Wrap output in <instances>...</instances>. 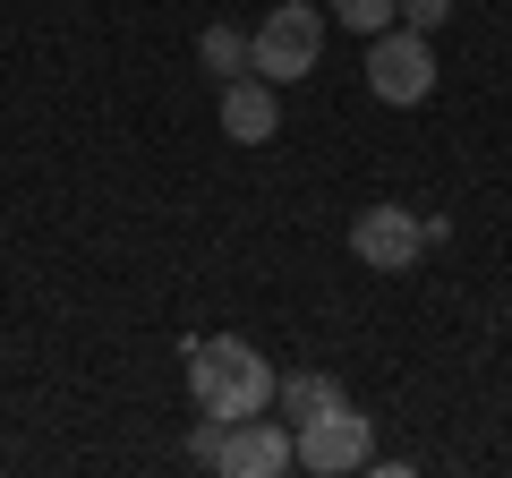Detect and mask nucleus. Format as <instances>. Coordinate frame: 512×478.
I'll use <instances>...</instances> for the list:
<instances>
[{
	"label": "nucleus",
	"mask_w": 512,
	"mask_h": 478,
	"mask_svg": "<svg viewBox=\"0 0 512 478\" xmlns=\"http://www.w3.org/2000/svg\"><path fill=\"white\" fill-rule=\"evenodd\" d=\"M188 393L205 419H256V410H274V368L239 333H205V342H188Z\"/></svg>",
	"instance_id": "obj_1"
},
{
	"label": "nucleus",
	"mask_w": 512,
	"mask_h": 478,
	"mask_svg": "<svg viewBox=\"0 0 512 478\" xmlns=\"http://www.w3.org/2000/svg\"><path fill=\"white\" fill-rule=\"evenodd\" d=\"M419 248H427V214H410V205H367V214H350V257L376 265V274L419 265Z\"/></svg>",
	"instance_id": "obj_5"
},
{
	"label": "nucleus",
	"mask_w": 512,
	"mask_h": 478,
	"mask_svg": "<svg viewBox=\"0 0 512 478\" xmlns=\"http://www.w3.org/2000/svg\"><path fill=\"white\" fill-rule=\"evenodd\" d=\"M299 470L316 478H350V470H376V419L350 402H325L299 419Z\"/></svg>",
	"instance_id": "obj_2"
},
{
	"label": "nucleus",
	"mask_w": 512,
	"mask_h": 478,
	"mask_svg": "<svg viewBox=\"0 0 512 478\" xmlns=\"http://www.w3.org/2000/svg\"><path fill=\"white\" fill-rule=\"evenodd\" d=\"M316 52H325V18H316L308 0H282V9H265V26H256V77H265V86H291V77H308Z\"/></svg>",
	"instance_id": "obj_4"
},
{
	"label": "nucleus",
	"mask_w": 512,
	"mask_h": 478,
	"mask_svg": "<svg viewBox=\"0 0 512 478\" xmlns=\"http://www.w3.org/2000/svg\"><path fill=\"white\" fill-rule=\"evenodd\" d=\"M197 60L222 77V86H231V77L256 69V35H239V26H205V35H197Z\"/></svg>",
	"instance_id": "obj_8"
},
{
	"label": "nucleus",
	"mask_w": 512,
	"mask_h": 478,
	"mask_svg": "<svg viewBox=\"0 0 512 478\" xmlns=\"http://www.w3.org/2000/svg\"><path fill=\"white\" fill-rule=\"evenodd\" d=\"M274 402L291 410V419H308V410H325V402H342V385H333V376H274Z\"/></svg>",
	"instance_id": "obj_9"
},
{
	"label": "nucleus",
	"mask_w": 512,
	"mask_h": 478,
	"mask_svg": "<svg viewBox=\"0 0 512 478\" xmlns=\"http://www.w3.org/2000/svg\"><path fill=\"white\" fill-rule=\"evenodd\" d=\"M367 94L393 111L427 103L436 94V52H427L419 26H384V35H367Z\"/></svg>",
	"instance_id": "obj_3"
},
{
	"label": "nucleus",
	"mask_w": 512,
	"mask_h": 478,
	"mask_svg": "<svg viewBox=\"0 0 512 478\" xmlns=\"http://www.w3.org/2000/svg\"><path fill=\"white\" fill-rule=\"evenodd\" d=\"M222 436H231V419H197V436H188V461H197V470H214V461H222Z\"/></svg>",
	"instance_id": "obj_11"
},
{
	"label": "nucleus",
	"mask_w": 512,
	"mask_h": 478,
	"mask_svg": "<svg viewBox=\"0 0 512 478\" xmlns=\"http://www.w3.org/2000/svg\"><path fill=\"white\" fill-rule=\"evenodd\" d=\"M444 18H453V0H402V26H419V35H436Z\"/></svg>",
	"instance_id": "obj_12"
},
{
	"label": "nucleus",
	"mask_w": 512,
	"mask_h": 478,
	"mask_svg": "<svg viewBox=\"0 0 512 478\" xmlns=\"http://www.w3.org/2000/svg\"><path fill=\"white\" fill-rule=\"evenodd\" d=\"M222 137H231V146H274L282 137V103H274V86L256 69L222 86Z\"/></svg>",
	"instance_id": "obj_7"
},
{
	"label": "nucleus",
	"mask_w": 512,
	"mask_h": 478,
	"mask_svg": "<svg viewBox=\"0 0 512 478\" xmlns=\"http://www.w3.org/2000/svg\"><path fill=\"white\" fill-rule=\"evenodd\" d=\"M333 18H342L350 35H384V26L402 18V0H333Z\"/></svg>",
	"instance_id": "obj_10"
},
{
	"label": "nucleus",
	"mask_w": 512,
	"mask_h": 478,
	"mask_svg": "<svg viewBox=\"0 0 512 478\" xmlns=\"http://www.w3.org/2000/svg\"><path fill=\"white\" fill-rule=\"evenodd\" d=\"M214 470L222 478H282V470H299V436H291V427H274L265 410H256V419H231Z\"/></svg>",
	"instance_id": "obj_6"
}]
</instances>
